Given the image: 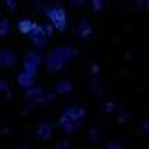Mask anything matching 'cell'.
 Segmentation results:
<instances>
[{
    "instance_id": "6da1fadb",
    "label": "cell",
    "mask_w": 149,
    "mask_h": 149,
    "mask_svg": "<svg viewBox=\"0 0 149 149\" xmlns=\"http://www.w3.org/2000/svg\"><path fill=\"white\" fill-rule=\"evenodd\" d=\"M74 56V48L72 47H56L47 54L45 58V67L47 70H50L51 73L59 72L61 68L65 67V64L68 62Z\"/></svg>"
},
{
    "instance_id": "7a4b0ae2",
    "label": "cell",
    "mask_w": 149,
    "mask_h": 149,
    "mask_svg": "<svg viewBox=\"0 0 149 149\" xmlns=\"http://www.w3.org/2000/svg\"><path fill=\"white\" fill-rule=\"evenodd\" d=\"M86 118V110L79 106H70L67 107L62 115L59 116V126L65 134H72L76 126Z\"/></svg>"
},
{
    "instance_id": "3957f363",
    "label": "cell",
    "mask_w": 149,
    "mask_h": 149,
    "mask_svg": "<svg viewBox=\"0 0 149 149\" xmlns=\"http://www.w3.org/2000/svg\"><path fill=\"white\" fill-rule=\"evenodd\" d=\"M47 16H48V19L51 20L54 28H58L61 31L67 30V14H65L62 6H58V5H56V6L48 8L47 9Z\"/></svg>"
},
{
    "instance_id": "277c9868",
    "label": "cell",
    "mask_w": 149,
    "mask_h": 149,
    "mask_svg": "<svg viewBox=\"0 0 149 149\" xmlns=\"http://www.w3.org/2000/svg\"><path fill=\"white\" fill-rule=\"evenodd\" d=\"M31 39H33V44H34L37 48H44L47 40H48V34H47V30L44 26L40 25H36L34 23V28H33V31L30 33Z\"/></svg>"
},
{
    "instance_id": "5b68a950",
    "label": "cell",
    "mask_w": 149,
    "mask_h": 149,
    "mask_svg": "<svg viewBox=\"0 0 149 149\" xmlns=\"http://www.w3.org/2000/svg\"><path fill=\"white\" fill-rule=\"evenodd\" d=\"M23 64H25V70L34 74L37 72V67L40 64V56L36 53V51H30V53L25 54L23 58Z\"/></svg>"
},
{
    "instance_id": "8992f818",
    "label": "cell",
    "mask_w": 149,
    "mask_h": 149,
    "mask_svg": "<svg viewBox=\"0 0 149 149\" xmlns=\"http://www.w3.org/2000/svg\"><path fill=\"white\" fill-rule=\"evenodd\" d=\"M16 64V54L11 53L9 50L0 48V65L3 67H13Z\"/></svg>"
},
{
    "instance_id": "52a82bcc",
    "label": "cell",
    "mask_w": 149,
    "mask_h": 149,
    "mask_svg": "<svg viewBox=\"0 0 149 149\" xmlns=\"http://www.w3.org/2000/svg\"><path fill=\"white\" fill-rule=\"evenodd\" d=\"M76 33H78V36L81 37L82 40H87L88 37L92 36V33H93V28H92V25H90V22L82 20V22L78 25V30H76Z\"/></svg>"
},
{
    "instance_id": "ba28073f",
    "label": "cell",
    "mask_w": 149,
    "mask_h": 149,
    "mask_svg": "<svg viewBox=\"0 0 149 149\" xmlns=\"http://www.w3.org/2000/svg\"><path fill=\"white\" fill-rule=\"evenodd\" d=\"M36 135L39 137V140H48L51 137V127H50V124H47V123H40L39 126H37V129H36Z\"/></svg>"
},
{
    "instance_id": "9c48e42d",
    "label": "cell",
    "mask_w": 149,
    "mask_h": 149,
    "mask_svg": "<svg viewBox=\"0 0 149 149\" xmlns=\"http://www.w3.org/2000/svg\"><path fill=\"white\" fill-rule=\"evenodd\" d=\"M26 72V70H25ZM25 74L20 73L19 74V78H17V82H19V86H22L23 88H30L31 87V84H33V79H34V74L30 73V72H26V78H23Z\"/></svg>"
},
{
    "instance_id": "30bf717a",
    "label": "cell",
    "mask_w": 149,
    "mask_h": 149,
    "mask_svg": "<svg viewBox=\"0 0 149 149\" xmlns=\"http://www.w3.org/2000/svg\"><path fill=\"white\" fill-rule=\"evenodd\" d=\"M33 28H34V23L31 20H28V19H23V20L19 22V31L23 33V34H30L33 31Z\"/></svg>"
},
{
    "instance_id": "8fae6325",
    "label": "cell",
    "mask_w": 149,
    "mask_h": 149,
    "mask_svg": "<svg viewBox=\"0 0 149 149\" xmlns=\"http://www.w3.org/2000/svg\"><path fill=\"white\" fill-rule=\"evenodd\" d=\"M56 90L61 92V93H70V92H72V84H70V81L62 79L61 82L56 84Z\"/></svg>"
},
{
    "instance_id": "7c38bea8",
    "label": "cell",
    "mask_w": 149,
    "mask_h": 149,
    "mask_svg": "<svg viewBox=\"0 0 149 149\" xmlns=\"http://www.w3.org/2000/svg\"><path fill=\"white\" fill-rule=\"evenodd\" d=\"M8 20L6 19H2L0 20V36H6L8 34Z\"/></svg>"
},
{
    "instance_id": "4fadbf2b",
    "label": "cell",
    "mask_w": 149,
    "mask_h": 149,
    "mask_svg": "<svg viewBox=\"0 0 149 149\" xmlns=\"http://www.w3.org/2000/svg\"><path fill=\"white\" fill-rule=\"evenodd\" d=\"M93 8H95V11L100 13L102 9V0H93Z\"/></svg>"
},
{
    "instance_id": "5bb4252c",
    "label": "cell",
    "mask_w": 149,
    "mask_h": 149,
    "mask_svg": "<svg viewBox=\"0 0 149 149\" xmlns=\"http://www.w3.org/2000/svg\"><path fill=\"white\" fill-rule=\"evenodd\" d=\"M73 2H79V0H73Z\"/></svg>"
},
{
    "instance_id": "9a60e30c",
    "label": "cell",
    "mask_w": 149,
    "mask_h": 149,
    "mask_svg": "<svg viewBox=\"0 0 149 149\" xmlns=\"http://www.w3.org/2000/svg\"><path fill=\"white\" fill-rule=\"evenodd\" d=\"M36 2H39V0H36Z\"/></svg>"
}]
</instances>
